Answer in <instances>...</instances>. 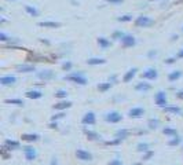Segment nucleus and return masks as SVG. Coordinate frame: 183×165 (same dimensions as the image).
Instances as JSON below:
<instances>
[{
	"mask_svg": "<svg viewBox=\"0 0 183 165\" xmlns=\"http://www.w3.org/2000/svg\"><path fill=\"white\" fill-rule=\"evenodd\" d=\"M65 80H70V81L76 82V84H80V85H86L87 84V79L83 76L81 72H75V73L69 74V76H65Z\"/></svg>",
	"mask_w": 183,
	"mask_h": 165,
	"instance_id": "obj_1",
	"label": "nucleus"
},
{
	"mask_svg": "<svg viewBox=\"0 0 183 165\" xmlns=\"http://www.w3.org/2000/svg\"><path fill=\"white\" fill-rule=\"evenodd\" d=\"M154 99H156V103L160 107H163V109L167 107V105H168V102H167V94L164 92V91H158V92L156 94Z\"/></svg>",
	"mask_w": 183,
	"mask_h": 165,
	"instance_id": "obj_2",
	"label": "nucleus"
},
{
	"mask_svg": "<svg viewBox=\"0 0 183 165\" xmlns=\"http://www.w3.org/2000/svg\"><path fill=\"white\" fill-rule=\"evenodd\" d=\"M105 120L108 121V123L116 124L123 120V116L120 114L119 112H110V113H108V114H105Z\"/></svg>",
	"mask_w": 183,
	"mask_h": 165,
	"instance_id": "obj_3",
	"label": "nucleus"
},
{
	"mask_svg": "<svg viewBox=\"0 0 183 165\" xmlns=\"http://www.w3.org/2000/svg\"><path fill=\"white\" fill-rule=\"evenodd\" d=\"M135 24L138 25V26H149V25H153L154 24V21H153L152 18H149V16H145V15H141L136 18Z\"/></svg>",
	"mask_w": 183,
	"mask_h": 165,
	"instance_id": "obj_4",
	"label": "nucleus"
},
{
	"mask_svg": "<svg viewBox=\"0 0 183 165\" xmlns=\"http://www.w3.org/2000/svg\"><path fill=\"white\" fill-rule=\"evenodd\" d=\"M22 148H24V153H25V157L28 161H33V160L36 158L37 153L32 146H25V147H22Z\"/></svg>",
	"mask_w": 183,
	"mask_h": 165,
	"instance_id": "obj_5",
	"label": "nucleus"
},
{
	"mask_svg": "<svg viewBox=\"0 0 183 165\" xmlns=\"http://www.w3.org/2000/svg\"><path fill=\"white\" fill-rule=\"evenodd\" d=\"M76 157H77V160H81V161H91L92 160V154L86 150H81V148H79L76 151Z\"/></svg>",
	"mask_w": 183,
	"mask_h": 165,
	"instance_id": "obj_6",
	"label": "nucleus"
},
{
	"mask_svg": "<svg viewBox=\"0 0 183 165\" xmlns=\"http://www.w3.org/2000/svg\"><path fill=\"white\" fill-rule=\"evenodd\" d=\"M157 76H158V72L154 68H149L142 73V77L147 79V80H154V79H157Z\"/></svg>",
	"mask_w": 183,
	"mask_h": 165,
	"instance_id": "obj_7",
	"label": "nucleus"
},
{
	"mask_svg": "<svg viewBox=\"0 0 183 165\" xmlns=\"http://www.w3.org/2000/svg\"><path fill=\"white\" fill-rule=\"evenodd\" d=\"M83 124L84 125H94L95 124V121H97V118H95V114L92 112H88V113H86V114L83 116Z\"/></svg>",
	"mask_w": 183,
	"mask_h": 165,
	"instance_id": "obj_8",
	"label": "nucleus"
},
{
	"mask_svg": "<svg viewBox=\"0 0 183 165\" xmlns=\"http://www.w3.org/2000/svg\"><path fill=\"white\" fill-rule=\"evenodd\" d=\"M143 114H145V109H142V107H132L128 112V116L131 118H141Z\"/></svg>",
	"mask_w": 183,
	"mask_h": 165,
	"instance_id": "obj_9",
	"label": "nucleus"
},
{
	"mask_svg": "<svg viewBox=\"0 0 183 165\" xmlns=\"http://www.w3.org/2000/svg\"><path fill=\"white\" fill-rule=\"evenodd\" d=\"M121 43H123V46H124V47H132V46H135L136 40H135V37H134V36L125 35L124 37L121 38Z\"/></svg>",
	"mask_w": 183,
	"mask_h": 165,
	"instance_id": "obj_10",
	"label": "nucleus"
},
{
	"mask_svg": "<svg viewBox=\"0 0 183 165\" xmlns=\"http://www.w3.org/2000/svg\"><path fill=\"white\" fill-rule=\"evenodd\" d=\"M37 77L42 80H51V79H54V72L53 70H42L37 73Z\"/></svg>",
	"mask_w": 183,
	"mask_h": 165,
	"instance_id": "obj_11",
	"label": "nucleus"
},
{
	"mask_svg": "<svg viewBox=\"0 0 183 165\" xmlns=\"http://www.w3.org/2000/svg\"><path fill=\"white\" fill-rule=\"evenodd\" d=\"M17 70L22 72V73H29V72H35L36 68L33 65H26V63H22V65H17Z\"/></svg>",
	"mask_w": 183,
	"mask_h": 165,
	"instance_id": "obj_12",
	"label": "nucleus"
},
{
	"mask_svg": "<svg viewBox=\"0 0 183 165\" xmlns=\"http://www.w3.org/2000/svg\"><path fill=\"white\" fill-rule=\"evenodd\" d=\"M136 72H138V69H136V68H132V69H130V70H128L127 73L124 74V77H123V81H124V82H128V81H131V80H132L134 77H135Z\"/></svg>",
	"mask_w": 183,
	"mask_h": 165,
	"instance_id": "obj_13",
	"label": "nucleus"
},
{
	"mask_svg": "<svg viewBox=\"0 0 183 165\" xmlns=\"http://www.w3.org/2000/svg\"><path fill=\"white\" fill-rule=\"evenodd\" d=\"M4 146H6L9 150H15V148H20V142L11 140V139H6L4 140Z\"/></svg>",
	"mask_w": 183,
	"mask_h": 165,
	"instance_id": "obj_14",
	"label": "nucleus"
},
{
	"mask_svg": "<svg viewBox=\"0 0 183 165\" xmlns=\"http://www.w3.org/2000/svg\"><path fill=\"white\" fill-rule=\"evenodd\" d=\"M15 81H17L15 76H3L0 79V82L3 85H11V84H14Z\"/></svg>",
	"mask_w": 183,
	"mask_h": 165,
	"instance_id": "obj_15",
	"label": "nucleus"
},
{
	"mask_svg": "<svg viewBox=\"0 0 183 165\" xmlns=\"http://www.w3.org/2000/svg\"><path fill=\"white\" fill-rule=\"evenodd\" d=\"M70 106H72V102L64 101V102H59V103L54 105V109H55V110H65V109H69Z\"/></svg>",
	"mask_w": 183,
	"mask_h": 165,
	"instance_id": "obj_16",
	"label": "nucleus"
},
{
	"mask_svg": "<svg viewBox=\"0 0 183 165\" xmlns=\"http://www.w3.org/2000/svg\"><path fill=\"white\" fill-rule=\"evenodd\" d=\"M22 140H25V142H36V140H39V135L36 134H22Z\"/></svg>",
	"mask_w": 183,
	"mask_h": 165,
	"instance_id": "obj_17",
	"label": "nucleus"
},
{
	"mask_svg": "<svg viewBox=\"0 0 183 165\" xmlns=\"http://www.w3.org/2000/svg\"><path fill=\"white\" fill-rule=\"evenodd\" d=\"M25 96L29 99H40L43 96V94L40 92V91H28V92L25 94Z\"/></svg>",
	"mask_w": 183,
	"mask_h": 165,
	"instance_id": "obj_18",
	"label": "nucleus"
},
{
	"mask_svg": "<svg viewBox=\"0 0 183 165\" xmlns=\"http://www.w3.org/2000/svg\"><path fill=\"white\" fill-rule=\"evenodd\" d=\"M150 88H152V87H150L149 82H145V81H141V82H138V84L135 85L136 91H143V92H145V91H149Z\"/></svg>",
	"mask_w": 183,
	"mask_h": 165,
	"instance_id": "obj_19",
	"label": "nucleus"
},
{
	"mask_svg": "<svg viewBox=\"0 0 183 165\" xmlns=\"http://www.w3.org/2000/svg\"><path fill=\"white\" fill-rule=\"evenodd\" d=\"M84 134L87 135V138H88L90 140H99L101 139V136L97 134V132L90 131V129H84Z\"/></svg>",
	"mask_w": 183,
	"mask_h": 165,
	"instance_id": "obj_20",
	"label": "nucleus"
},
{
	"mask_svg": "<svg viewBox=\"0 0 183 165\" xmlns=\"http://www.w3.org/2000/svg\"><path fill=\"white\" fill-rule=\"evenodd\" d=\"M105 62L106 61L103 58H90V59H87L88 65H103Z\"/></svg>",
	"mask_w": 183,
	"mask_h": 165,
	"instance_id": "obj_21",
	"label": "nucleus"
},
{
	"mask_svg": "<svg viewBox=\"0 0 183 165\" xmlns=\"http://www.w3.org/2000/svg\"><path fill=\"white\" fill-rule=\"evenodd\" d=\"M180 77H182V72H180V70H174V72H171V73L168 74V80H169V81H175V80L180 79Z\"/></svg>",
	"mask_w": 183,
	"mask_h": 165,
	"instance_id": "obj_22",
	"label": "nucleus"
},
{
	"mask_svg": "<svg viewBox=\"0 0 183 165\" xmlns=\"http://www.w3.org/2000/svg\"><path fill=\"white\" fill-rule=\"evenodd\" d=\"M39 26H44V28H58L59 24H58V22H53V21H43V22H39Z\"/></svg>",
	"mask_w": 183,
	"mask_h": 165,
	"instance_id": "obj_23",
	"label": "nucleus"
},
{
	"mask_svg": "<svg viewBox=\"0 0 183 165\" xmlns=\"http://www.w3.org/2000/svg\"><path fill=\"white\" fill-rule=\"evenodd\" d=\"M98 44H99L102 48H108V47H110V41H109L106 37H99L98 38Z\"/></svg>",
	"mask_w": 183,
	"mask_h": 165,
	"instance_id": "obj_24",
	"label": "nucleus"
},
{
	"mask_svg": "<svg viewBox=\"0 0 183 165\" xmlns=\"http://www.w3.org/2000/svg\"><path fill=\"white\" fill-rule=\"evenodd\" d=\"M147 125H149L150 129H156L158 125H160V120H158V118H150Z\"/></svg>",
	"mask_w": 183,
	"mask_h": 165,
	"instance_id": "obj_25",
	"label": "nucleus"
},
{
	"mask_svg": "<svg viewBox=\"0 0 183 165\" xmlns=\"http://www.w3.org/2000/svg\"><path fill=\"white\" fill-rule=\"evenodd\" d=\"M128 134H130V132L127 131V129H119V131L116 132V138L117 139H125V138L128 136Z\"/></svg>",
	"mask_w": 183,
	"mask_h": 165,
	"instance_id": "obj_26",
	"label": "nucleus"
},
{
	"mask_svg": "<svg viewBox=\"0 0 183 165\" xmlns=\"http://www.w3.org/2000/svg\"><path fill=\"white\" fill-rule=\"evenodd\" d=\"M163 134H164V135H168V136H178L176 129H174V128H168V127H165V128L163 129Z\"/></svg>",
	"mask_w": 183,
	"mask_h": 165,
	"instance_id": "obj_27",
	"label": "nucleus"
},
{
	"mask_svg": "<svg viewBox=\"0 0 183 165\" xmlns=\"http://www.w3.org/2000/svg\"><path fill=\"white\" fill-rule=\"evenodd\" d=\"M25 11L29 14V15H32V16H36L37 14H39V11H37L36 8L32 7V6H29V4H26V6H25Z\"/></svg>",
	"mask_w": 183,
	"mask_h": 165,
	"instance_id": "obj_28",
	"label": "nucleus"
},
{
	"mask_svg": "<svg viewBox=\"0 0 183 165\" xmlns=\"http://www.w3.org/2000/svg\"><path fill=\"white\" fill-rule=\"evenodd\" d=\"M164 112L175 113V114H178V113H180V107L179 106H167V107H164Z\"/></svg>",
	"mask_w": 183,
	"mask_h": 165,
	"instance_id": "obj_29",
	"label": "nucleus"
},
{
	"mask_svg": "<svg viewBox=\"0 0 183 165\" xmlns=\"http://www.w3.org/2000/svg\"><path fill=\"white\" fill-rule=\"evenodd\" d=\"M110 87H112V82H101V84L98 85V90L102 91V92H105V91L110 90Z\"/></svg>",
	"mask_w": 183,
	"mask_h": 165,
	"instance_id": "obj_30",
	"label": "nucleus"
},
{
	"mask_svg": "<svg viewBox=\"0 0 183 165\" xmlns=\"http://www.w3.org/2000/svg\"><path fill=\"white\" fill-rule=\"evenodd\" d=\"M6 103H11V105H18V106H24V101H22V99H6Z\"/></svg>",
	"mask_w": 183,
	"mask_h": 165,
	"instance_id": "obj_31",
	"label": "nucleus"
},
{
	"mask_svg": "<svg viewBox=\"0 0 183 165\" xmlns=\"http://www.w3.org/2000/svg\"><path fill=\"white\" fill-rule=\"evenodd\" d=\"M136 150L146 153V151H149V145H147V143H139V145L136 146Z\"/></svg>",
	"mask_w": 183,
	"mask_h": 165,
	"instance_id": "obj_32",
	"label": "nucleus"
},
{
	"mask_svg": "<svg viewBox=\"0 0 183 165\" xmlns=\"http://www.w3.org/2000/svg\"><path fill=\"white\" fill-rule=\"evenodd\" d=\"M124 32H121V30H116V32H113V35H112V38H114V40H120V38L124 37Z\"/></svg>",
	"mask_w": 183,
	"mask_h": 165,
	"instance_id": "obj_33",
	"label": "nucleus"
},
{
	"mask_svg": "<svg viewBox=\"0 0 183 165\" xmlns=\"http://www.w3.org/2000/svg\"><path fill=\"white\" fill-rule=\"evenodd\" d=\"M180 142H182V138H180V136H174V139L169 140L168 145H169V146H178Z\"/></svg>",
	"mask_w": 183,
	"mask_h": 165,
	"instance_id": "obj_34",
	"label": "nucleus"
},
{
	"mask_svg": "<svg viewBox=\"0 0 183 165\" xmlns=\"http://www.w3.org/2000/svg\"><path fill=\"white\" fill-rule=\"evenodd\" d=\"M119 21H121V22H128V21H132V15H130V14H125V15H123V16H119Z\"/></svg>",
	"mask_w": 183,
	"mask_h": 165,
	"instance_id": "obj_35",
	"label": "nucleus"
},
{
	"mask_svg": "<svg viewBox=\"0 0 183 165\" xmlns=\"http://www.w3.org/2000/svg\"><path fill=\"white\" fill-rule=\"evenodd\" d=\"M55 96H57V98H66L68 92L65 90H59V91H57V92H55Z\"/></svg>",
	"mask_w": 183,
	"mask_h": 165,
	"instance_id": "obj_36",
	"label": "nucleus"
},
{
	"mask_svg": "<svg viewBox=\"0 0 183 165\" xmlns=\"http://www.w3.org/2000/svg\"><path fill=\"white\" fill-rule=\"evenodd\" d=\"M7 150H9V148H7L6 146H3V147H2V156H3V158H6V160L10 157L9 153H7Z\"/></svg>",
	"mask_w": 183,
	"mask_h": 165,
	"instance_id": "obj_37",
	"label": "nucleus"
},
{
	"mask_svg": "<svg viewBox=\"0 0 183 165\" xmlns=\"http://www.w3.org/2000/svg\"><path fill=\"white\" fill-rule=\"evenodd\" d=\"M62 69H64V70H70V69H72V62H69V61H68V62H65L64 65H62Z\"/></svg>",
	"mask_w": 183,
	"mask_h": 165,
	"instance_id": "obj_38",
	"label": "nucleus"
},
{
	"mask_svg": "<svg viewBox=\"0 0 183 165\" xmlns=\"http://www.w3.org/2000/svg\"><path fill=\"white\" fill-rule=\"evenodd\" d=\"M64 113H57V114H54L53 117H51V121H57V120H59V118H62L64 117Z\"/></svg>",
	"mask_w": 183,
	"mask_h": 165,
	"instance_id": "obj_39",
	"label": "nucleus"
},
{
	"mask_svg": "<svg viewBox=\"0 0 183 165\" xmlns=\"http://www.w3.org/2000/svg\"><path fill=\"white\" fill-rule=\"evenodd\" d=\"M120 142H121V139H114V140H109V142H106V145L108 146H116V145H119Z\"/></svg>",
	"mask_w": 183,
	"mask_h": 165,
	"instance_id": "obj_40",
	"label": "nucleus"
},
{
	"mask_svg": "<svg viewBox=\"0 0 183 165\" xmlns=\"http://www.w3.org/2000/svg\"><path fill=\"white\" fill-rule=\"evenodd\" d=\"M152 156H153V151H146V153L143 154V157H142V161H146V160H149Z\"/></svg>",
	"mask_w": 183,
	"mask_h": 165,
	"instance_id": "obj_41",
	"label": "nucleus"
},
{
	"mask_svg": "<svg viewBox=\"0 0 183 165\" xmlns=\"http://www.w3.org/2000/svg\"><path fill=\"white\" fill-rule=\"evenodd\" d=\"M108 165H123V162H121V160H112L110 162H109Z\"/></svg>",
	"mask_w": 183,
	"mask_h": 165,
	"instance_id": "obj_42",
	"label": "nucleus"
},
{
	"mask_svg": "<svg viewBox=\"0 0 183 165\" xmlns=\"http://www.w3.org/2000/svg\"><path fill=\"white\" fill-rule=\"evenodd\" d=\"M0 40H2V41H7V40H9V37H7V36L2 32V33H0Z\"/></svg>",
	"mask_w": 183,
	"mask_h": 165,
	"instance_id": "obj_43",
	"label": "nucleus"
},
{
	"mask_svg": "<svg viewBox=\"0 0 183 165\" xmlns=\"http://www.w3.org/2000/svg\"><path fill=\"white\" fill-rule=\"evenodd\" d=\"M109 3H113V4H120V3H123V0H108Z\"/></svg>",
	"mask_w": 183,
	"mask_h": 165,
	"instance_id": "obj_44",
	"label": "nucleus"
},
{
	"mask_svg": "<svg viewBox=\"0 0 183 165\" xmlns=\"http://www.w3.org/2000/svg\"><path fill=\"white\" fill-rule=\"evenodd\" d=\"M58 127V124H57V121H51V124H50V128H57Z\"/></svg>",
	"mask_w": 183,
	"mask_h": 165,
	"instance_id": "obj_45",
	"label": "nucleus"
},
{
	"mask_svg": "<svg viewBox=\"0 0 183 165\" xmlns=\"http://www.w3.org/2000/svg\"><path fill=\"white\" fill-rule=\"evenodd\" d=\"M50 165H58V161H57L55 157H53V160H51V164Z\"/></svg>",
	"mask_w": 183,
	"mask_h": 165,
	"instance_id": "obj_46",
	"label": "nucleus"
},
{
	"mask_svg": "<svg viewBox=\"0 0 183 165\" xmlns=\"http://www.w3.org/2000/svg\"><path fill=\"white\" fill-rule=\"evenodd\" d=\"M175 62V58H168V59H165V63H174Z\"/></svg>",
	"mask_w": 183,
	"mask_h": 165,
	"instance_id": "obj_47",
	"label": "nucleus"
},
{
	"mask_svg": "<svg viewBox=\"0 0 183 165\" xmlns=\"http://www.w3.org/2000/svg\"><path fill=\"white\" fill-rule=\"evenodd\" d=\"M176 96L178 98H180V99H183V90L179 91V92H176Z\"/></svg>",
	"mask_w": 183,
	"mask_h": 165,
	"instance_id": "obj_48",
	"label": "nucleus"
},
{
	"mask_svg": "<svg viewBox=\"0 0 183 165\" xmlns=\"http://www.w3.org/2000/svg\"><path fill=\"white\" fill-rule=\"evenodd\" d=\"M147 55H149V57H154V55H157V51H156V50H153V51H150Z\"/></svg>",
	"mask_w": 183,
	"mask_h": 165,
	"instance_id": "obj_49",
	"label": "nucleus"
},
{
	"mask_svg": "<svg viewBox=\"0 0 183 165\" xmlns=\"http://www.w3.org/2000/svg\"><path fill=\"white\" fill-rule=\"evenodd\" d=\"M178 58H183V48L180 50L179 52H178Z\"/></svg>",
	"mask_w": 183,
	"mask_h": 165,
	"instance_id": "obj_50",
	"label": "nucleus"
}]
</instances>
